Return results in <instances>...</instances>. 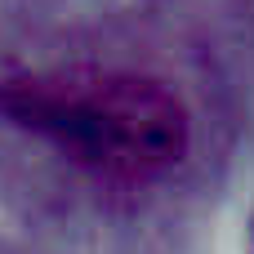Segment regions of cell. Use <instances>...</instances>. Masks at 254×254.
I'll use <instances>...</instances> for the list:
<instances>
[{
  "label": "cell",
  "instance_id": "6da1fadb",
  "mask_svg": "<svg viewBox=\"0 0 254 254\" xmlns=\"http://www.w3.org/2000/svg\"><path fill=\"white\" fill-rule=\"evenodd\" d=\"M0 112L116 179L161 174L188 152V112L152 76H9Z\"/></svg>",
  "mask_w": 254,
  "mask_h": 254
}]
</instances>
